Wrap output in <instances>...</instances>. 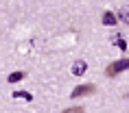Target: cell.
I'll return each mask as SVG.
<instances>
[{"instance_id":"6","label":"cell","mask_w":129,"mask_h":113,"mask_svg":"<svg viewBox=\"0 0 129 113\" xmlns=\"http://www.w3.org/2000/svg\"><path fill=\"white\" fill-rule=\"evenodd\" d=\"M24 76H26L24 72H11L9 74V83H18V80H22Z\"/></svg>"},{"instance_id":"9","label":"cell","mask_w":129,"mask_h":113,"mask_svg":"<svg viewBox=\"0 0 129 113\" xmlns=\"http://www.w3.org/2000/svg\"><path fill=\"white\" fill-rule=\"evenodd\" d=\"M114 44H118V48H120V50H127V44H125V39H120V37H118V39H114Z\"/></svg>"},{"instance_id":"3","label":"cell","mask_w":129,"mask_h":113,"mask_svg":"<svg viewBox=\"0 0 129 113\" xmlns=\"http://www.w3.org/2000/svg\"><path fill=\"white\" fill-rule=\"evenodd\" d=\"M103 24H105V26H114L116 24V13L105 11V13H103Z\"/></svg>"},{"instance_id":"8","label":"cell","mask_w":129,"mask_h":113,"mask_svg":"<svg viewBox=\"0 0 129 113\" xmlns=\"http://www.w3.org/2000/svg\"><path fill=\"white\" fill-rule=\"evenodd\" d=\"M63 113H83V106H70V109H66Z\"/></svg>"},{"instance_id":"4","label":"cell","mask_w":129,"mask_h":113,"mask_svg":"<svg viewBox=\"0 0 129 113\" xmlns=\"http://www.w3.org/2000/svg\"><path fill=\"white\" fill-rule=\"evenodd\" d=\"M85 70H88V63H85V61H77L75 65H72V74H75V76H79V74H83Z\"/></svg>"},{"instance_id":"2","label":"cell","mask_w":129,"mask_h":113,"mask_svg":"<svg viewBox=\"0 0 129 113\" xmlns=\"http://www.w3.org/2000/svg\"><path fill=\"white\" fill-rule=\"evenodd\" d=\"M96 91V87L92 85V83H88V85H79V87H75L72 89V98H81V96H90V93H94Z\"/></svg>"},{"instance_id":"5","label":"cell","mask_w":129,"mask_h":113,"mask_svg":"<svg viewBox=\"0 0 129 113\" xmlns=\"http://www.w3.org/2000/svg\"><path fill=\"white\" fill-rule=\"evenodd\" d=\"M118 18H120V20L125 22V24H129V5H125V7H122L120 11H118Z\"/></svg>"},{"instance_id":"7","label":"cell","mask_w":129,"mask_h":113,"mask_svg":"<svg viewBox=\"0 0 129 113\" xmlns=\"http://www.w3.org/2000/svg\"><path fill=\"white\" fill-rule=\"evenodd\" d=\"M13 96H15V98H26V100H31V98H33V96H31V93H26V91H15Z\"/></svg>"},{"instance_id":"1","label":"cell","mask_w":129,"mask_h":113,"mask_svg":"<svg viewBox=\"0 0 129 113\" xmlns=\"http://www.w3.org/2000/svg\"><path fill=\"white\" fill-rule=\"evenodd\" d=\"M125 70H129V59H118V61H114V63H109V65H107L105 74H107L109 78H114L116 74L125 72Z\"/></svg>"}]
</instances>
